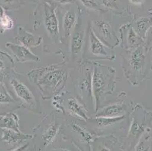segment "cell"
I'll return each instance as SVG.
<instances>
[{
	"label": "cell",
	"mask_w": 152,
	"mask_h": 151,
	"mask_svg": "<svg viewBox=\"0 0 152 151\" xmlns=\"http://www.w3.org/2000/svg\"><path fill=\"white\" fill-rule=\"evenodd\" d=\"M150 21V19L148 18H142L139 19L138 21H136V26H137L139 31L140 33H145L146 29L148 28Z\"/></svg>",
	"instance_id": "7402d4cb"
},
{
	"label": "cell",
	"mask_w": 152,
	"mask_h": 151,
	"mask_svg": "<svg viewBox=\"0 0 152 151\" xmlns=\"http://www.w3.org/2000/svg\"><path fill=\"white\" fill-rule=\"evenodd\" d=\"M7 46L9 47L17 58V60L20 62H26V61H39V58L38 56L34 55L30 52L27 47L24 45H18L15 44L8 43Z\"/></svg>",
	"instance_id": "5b68a950"
},
{
	"label": "cell",
	"mask_w": 152,
	"mask_h": 151,
	"mask_svg": "<svg viewBox=\"0 0 152 151\" xmlns=\"http://www.w3.org/2000/svg\"><path fill=\"white\" fill-rule=\"evenodd\" d=\"M89 42H90V52L95 55L99 56H108L106 51L105 45L99 39V37L95 35V33L90 30L89 33Z\"/></svg>",
	"instance_id": "30bf717a"
},
{
	"label": "cell",
	"mask_w": 152,
	"mask_h": 151,
	"mask_svg": "<svg viewBox=\"0 0 152 151\" xmlns=\"http://www.w3.org/2000/svg\"><path fill=\"white\" fill-rule=\"evenodd\" d=\"M31 138V135H24L20 131L9 129V128H2V129L1 139L4 141H6L7 143L9 144L18 143V142H20V141Z\"/></svg>",
	"instance_id": "ba28073f"
},
{
	"label": "cell",
	"mask_w": 152,
	"mask_h": 151,
	"mask_svg": "<svg viewBox=\"0 0 152 151\" xmlns=\"http://www.w3.org/2000/svg\"><path fill=\"white\" fill-rule=\"evenodd\" d=\"M22 31H23V33H20L18 37V40L22 44V45H24L26 47H30L35 45V36L33 34H31V33L23 30V29H22Z\"/></svg>",
	"instance_id": "2e32d148"
},
{
	"label": "cell",
	"mask_w": 152,
	"mask_h": 151,
	"mask_svg": "<svg viewBox=\"0 0 152 151\" xmlns=\"http://www.w3.org/2000/svg\"><path fill=\"white\" fill-rule=\"evenodd\" d=\"M0 127L19 131V119L15 113H9L0 115Z\"/></svg>",
	"instance_id": "8fae6325"
},
{
	"label": "cell",
	"mask_w": 152,
	"mask_h": 151,
	"mask_svg": "<svg viewBox=\"0 0 152 151\" xmlns=\"http://www.w3.org/2000/svg\"><path fill=\"white\" fill-rule=\"evenodd\" d=\"M68 108L70 113L73 116H77V118L84 120H86L88 119L87 112L85 107L75 98H70L68 100Z\"/></svg>",
	"instance_id": "7c38bea8"
},
{
	"label": "cell",
	"mask_w": 152,
	"mask_h": 151,
	"mask_svg": "<svg viewBox=\"0 0 152 151\" xmlns=\"http://www.w3.org/2000/svg\"><path fill=\"white\" fill-rule=\"evenodd\" d=\"M106 82L107 80L105 76L102 72L98 70V69L95 68L92 77V91L96 101V104L101 95L104 92L106 88Z\"/></svg>",
	"instance_id": "277c9868"
},
{
	"label": "cell",
	"mask_w": 152,
	"mask_h": 151,
	"mask_svg": "<svg viewBox=\"0 0 152 151\" xmlns=\"http://www.w3.org/2000/svg\"><path fill=\"white\" fill-rule=\"evenodd\" d=\"M14 27V20L7 15H2L0 18V28L2 30H11Z\"/></svg>",
	"instance_id": "d6986e66"
},
{
	"label": "cell",
	"mask_w": 152,
	"mask_h": 151,
	"mask_svg": "<svg viewBox=\"0 0 152 151\" xmlns=\"http://www.w3.org/2000/svg\"><path fill=\"white\" fill-rule=\"evenodd\" d=\"M0 139H1V136H0Z\"/></svg>",
	"instance_id": "d6a6232c"
},
{
	"label": "cell",
	"mask_w": 152,
	"mask_h": 151,
	"mask_svg": "<svg viewBox=\"0 0 152 151\" xmlns=\"http://www.w3.org/2000/svg\"><path fill=\"white\" fill-rule=\"evenodd\" d=\"M124 113V103L113 104L108 106L103 107L100 111L98 113L96 117H110V118H115L122 116Z\"/></svg>",
	"instance_id": "52a82bcc"
},
{
	"label": "cell",
	"mask_w": 152,
	"mask_h": 151,
	"mask_svg": "<svg viewBox=\"0 0 152 151\" xmlns=\"http://www.w3.org/2000/svg\"><path fill=\"white\" fill-rule=\"evenodd\" d=\"M85 42V31L77 26L74 30L72 36L71 42H70V50L74 56H77L82 52L83 47Z\"/></svg>",
	"instance_id": "8992f818"
},
{
	"label": "cell",
	"mask_w": 152,
	"mask_h": 151,
	"mask_svg": "<svg viewBox=\"0 0 152 151\" xmlns=\"http://www.w3.org/2000/svg\"><path fill=\"white\" fill-rule=\"evenodd\" d=\"M2 80H3V74L0 72V85H1V82H2Z\"/></svg>",
	"instance_id": "f1b7e54d"
},
{
	"label": "cell",
	"mask_w": 152,
	"mask_h": 151,
	"mask_svg": "<svg viewBox=\"0 0 152 151\" xmlns=\"http://www.w3.org/2000/svg\"><path fill=\"white\" fill-rule=\"evenodd\" d=\"M10 84L13 88L15 94L23 102H25L26 104L30 105V106L35 105L36 101L34 95L32 94L30 90L23 82L19 81L17 79L12 78L10 80Z\"/></svg>",
	"instance_id": "7a4b0ae2"
},
{
	"label": "cell",
	"mask_w": 152,
	"mask_h": 151,
	"mask_svg": "<svg viewBox=\"0 0 152 151\" xmlns=\"http://www.w3.org/2000/svg\"><path fill=\"white\" fill-rule=\"evenodd\" d=\"M76 22V13L73 11H68L64 14L63 17L62 27L65 36L70 35L72 30L74 28V23Z\"/></svg>",
	"instance_id": "4fadbf2b"
},
{
	"label": "cell",
	"mask_w": 152,
	"mask_h": 151,
	"mask_svg": "<svg viewBox=\"0 0 152 151\" xmlns=\"http://www.w3.org/2000/svg\"><path fill=\"white\" fill-rule=\"evenodd\" d=\"M44 23L47 32L52 37H56L59 34V23L57 15L53 8L45 5Z\"/></svg>",
	"instance_id": "3957f363"
},
{
	"label": "cell",
	"mask_w": 152,
	"mask_h": 151,
	"mask_svg": "<svg viewBox=\"0 0 152 151\" xmlns=\"http://www.w3.org/2000/svg\"><path fill=\"white\" fill-rule=\"evenodd\" d=\"M146 56L142 48H138L134 51L130 56L129 63L135 71H142L145 66Z\"/></svg>",
	"instance_id": "9c48e42d"
},
{
	"label": "cell",
	"mask_w": 152,
	"mask_h": 151,
	"mask_svg": "<svg viewBox=\"0 0 152 151\" xmlns=\"http://www.w3.org/2000/svg\"><path fill=\"white\" fill-rule=\"evenodd\" d=\"M58 131V126L56 123H52L42 134V139L45 145H49L53 141L54 138L57 135Z\"/></svg>",
	"instance_id": "5bb4252c"
},
{
	"label": "cell",
	"mask_w": 152,
	"mask_h": 151,
	"mask_svg": "<svg viewBox=\"0 0 152 151\" xmlns=\"http://www.w3.org/2000/svg\"><path fill=\"white\" fill-rule=\"evenodd\" d=\"M79 88L83 95H89L92 91V77L89 73L79 83Z\"/></svg>",
	"instance_id": "e0dca14e"
},
{
	"label": "cell",
	"mask_w": 152,
	"mask_h": 151,
	"mask_svg": "<svg viewBox=\"0 0 152 151\" xmlns=\"http://www.w3.org/2000/svg\"><path fill=\"white\" fill-rule=\"evenodd\" d=\"M103 4L106 8H110L112 10H117L120 8V2L119 0H102Z\"/></svg>",
	"instance_id": "603a6c76"
},
{
	"label": "cell",
	"mask_w": 152,
	"mask_h": 151,
	"mask_svg": "<svg viewBox=\"0 0 152 151\" xmlns=\"http://www.w3.org/2000/svg\"><path fill=\"white\" fill-rule=\"evenodd\" d=\"M140 40V36L138 34V33L135 31L133 28L129 29L127 35V42L130 46H134L137 45Z\"/></svg>",
	"instance_id": "44dd1931"
},
{
	"label": "cell",
	"mask_w": 152,
	"mask_h": 151,
	"mask_svg": "<svg viewBox=\"0 0 152 151\" xmlns=\"http://www.w3.org/2000/svg\"><path fill=\"white\" fill-rule=\"evenodd\" d=\"M54 1L61 4H70L73 2L74 0H54Z\"/></svg>",
	"instance_id": "484cf974"
},
{
	"label": "cell",
	"mask_w": 152,
	"mask_h": 151,
	"mask_svg": "<svg viewBox=\"0 0 152 151\" xmlns=\"http://www.w3.org/2000/svg\"><path fill=\"white\" fill-rule=\"evenodd\" d=\"M100 151H110V150L107 149V147H103V148H102V149H101Z\"/></svg>",
	"instance_id": "4dcf8cb0"
},
{
	"label": "cell",
	"mask_w": 152,
	"mask_h": 151,
	"mask_svg": "<svg viewBox=\"0 0 152 151\" xmlns=\"http://www.w3.org/2000/svg\"><path fill=\"white\" fill-rule=\"evenodd\" d=\"M84 6L92 10H101L100 7L94 0H80Z\"/></svg>",
	"instance_id": "cb8c5ba5"
},
{
	"label": "cell",
	"mask_w": 152,
	"mask_h": 151,
	"mask_svg": "<svg viewBox=\"0 0 152 151\" xmlns=\"http://www.w3.org/2000/svg\"><path fill=\"white\" fill-rule=\"evenodd\" d=\"M14 102L9 91H7L4 85H0V104H11Z\"/></svg>",
	"instance_id": "ffe728a7"
},
{
	"label": "cell",
	"mask_w": 152,
	"mask_h": 151,
	"mask_svg": "<svg viewBox=\"0 0 152 151\" xmlns=\"http://www.w3.org/2000/svg\"><path fill=\"white\" fill-rule=\"evenodd\" d=\"M64 77L65 74L62 70H51L44 75L42 79L39 81V83L41 86L55 90L58 88L63 82Z\"/></svg>",
	"instance_id": "6da1fadb"
},
{
	"label": "cell",
	"mask_w": 152,
	"mask_h": 151,
	"mask_svg": "<svg viewBox=\"0 0 152 151\" xmlns=\"http://www.w3.org/2000/svg\"><path fill=\"white\" fill-rule=\"evenodd\" d=\"M2 1L4 2H7V3H10V2H12L13 0H2Z\"/></svg>",
	"instance_id": "1f68e13d"
},
{
	"label": "cell",
	"mask_w": 152,
	"mask_h": 151,
	"mask_svg": "<svg viewBox=\"0 0 152 151\" xmlns=\"http://www.w3.org/2000/svg\"><path fill=\"white\" fill-rule=\"evenodd\" d=\"M53 151H70V150L67 149H59V150H53Z\"/></svg>",
	"instance_id": "f546056e"
},
{
	"label": "cell",
	"mask_w": 152,
	"mask_h": 151,
	"mask_svg": "<svg viewBox=\"0 0 152 151\" xmlns=\"http://www.w3.org/2000/svg\"><path fill=\"white\" fill-rule=\"evenodd\" d=\"M97 27L99 29V31L102 38H104L105 40H108L111 39L112 36H113L111 27L107 21L102 20L101 21L97 22Z\"/></svg>",
	"instance_id": "9a60e30c"
},
{
	"label": "cell",
	"mask_w": 152,
	"mask_h": 151,
	"mask_svg": "<svg viewBox=\"0 0 152 151\" xmlns=\"http://www.w3.org/2000/svg\"><path fill=\"white\" fill-rule=\"evenodd\" d=\"M124 118V116L115 117V118H110V117H96V121L98 122V125L99 127H105L109 125L114 124L117 122H119Z\"/></svg>",
	"instance_id": "ac0fdd59"
},
{
	"label": "cell",
	"mask_w": 152,
	"mask_h": 151,
	"mask_svg": "<svg viewBox=\"0 0 152 151\" xmlns=\"http://www.w3.org/2000/svg\"><path fill=\"white\" fill-rule=\"evenodd\" d=\"M28 146H29L28 144H26L22 145V146L16 148V149H15L14 150H12V151H25L26 150H27V148L28 147Z\"/></svg>",
	"instance_id": "d4e9b609"
},
{
	"label": "cell",
	"mask_w": 152,
	"mask_h": 151,
	"mask_svg": "<svg viewBox=\"0 0 152 151\" xmlns=\"http://www.w3.org/2000/svg\"><path fill=\"white\" fill-rule=\"evenodd\" d=\"M4 68V63L2 62V61L0 59V70H2V69Z\"/></svg>",
	"instance_id": "83f0119b"
},
{
	"label": "cell",
	"mask_w": 152,
	"mask_h": 151,
	"mask_svg": "<svg viewBox=\"0 0 152 151\" xmlns=\"http://www.w3.org/2000/svg\"><path fill=\"white\" fill-rule=\"evenodd\" d=\"M129 1H130L131 3L133 4V5H142V4L145 2V0H129Z\"/></svg>",
	"instance_id": "4316f807"
}]
</instances>
